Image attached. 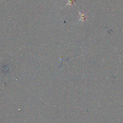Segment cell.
<instances>
[{
	"label": "cell",
	"instance_id": "obj_1",
	"mask_svg": "<svg viewBox=\"0 0 123 123\" xmlns=\"http://www.w3.org/2000/svg\"><path fill=\"white\" fill-rule=\"evenodd\" d=\"M73 2H74V0H68V2L67 4L71 5Z\"/></svg>",
	"mask_w": 123,
	"mask_h": 123
}]
</instances>
